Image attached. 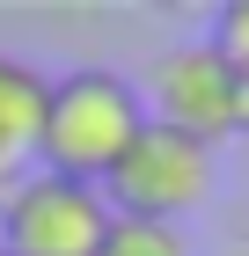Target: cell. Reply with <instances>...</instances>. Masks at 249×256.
I'll return each instance as SVG.
<instances>
[{
  "mask_svg": "<svg viewBox=\"0 0 249 256\" xmlns=\"http://www.w3.org/2000/svg\"><path fill=\"white\" fill-rule=\"evenodd\" d=\"M103 256H191V242L176 227H161V220H110Z\"/></svg>",
  "mask_w": 249,
  "mask_h": 256,
  "instance_id": "6",
  "label": "cell"
},
{
  "mask_svg": "<svg viewBox=\"0 0 249 256\" xmlns=\"http://www.w3.org/2000/svg\"><path fill=\"white\" fill-rule=\"evenodd\" d=\"M242 242H249V227H242Z\"/></svg>",
  "mask_w": 249,
  "mask_h": 256,
  "instance_id": "9",
  "label": "cell"
},
{
  "mask_svg": "<svg viewBox=\"0 0 249 256\" xmlns=\"http://www.w3.org/2000/svg\"><path fill=\"white\" fill-rule=\"evenodd\" d=\"M147 132V102L125 74L110 66H81V74H59L44 80V124H37V161L44 176H66V183H96L110 176L125 146Z\"/></svg>",
  "mask_w": 249,
  "mask_h": 256,
  "instance_id": "1",
  "label": "cell"
},
{
  "mask_svg": "<svg viewBox=\"0 0 249 256\" xmlns=\"http://www.w3.org/2000/svg\"><path fill=\"white\" fill-rule=\"evenodd\" d=\"M110 205L96 183H66V176H30L0 198V256H103L110 234Z\"/></svg>",
  "mask_w": 249,
  "mask_h": 256,
  "instance_id": "3",
  "label": "cell"
},
{
  "mask_svg": "<svg viewBox=\"0 0 249 256\" xmlns=\"http://www.w3.org/2000/svg\"><path fill=\"white\" fill-rule=\"evenodd\" d=\"M147 96H154V124H169V132H183V139L220 146V139L234 132V66L220 59L205 37L161 52L154 74H147Z\"/></svg>",
  "mask_w": 249,
  "mask_h": 256,
  "instance_id": "4",
  "label": "cell"
},
{
  "mask_svg": "<svg viewBox=\"0 0 249 256\" xmlns=\"http://www.w3.org/2000/svg\"><path fill=\"white\" fill-rule=\"evenodd\" d=\"M205 190H212V146L169 132L154 118L125 146V161L103 176V205L117 220H161V227H176L191 205H205Z\"/></svg>",
  "mask_w": 249,
  "mask_h": 256,
  "instance_id": "2",
  "label": "cell"
},
{
  "mask_svg": "<svg viewBox=\"0 0 249 256\" xmlns=\"http://www.w3.org/2000/svg\"><path fill=\"white\" fill-rule=\"evenodd\" d=\"M37 124H44V74L0 52V198L37 168Z\"/></svg>",
  "mask_w": 249,
  "mask_h": 256,
  "instance_id": "5",
  "label": "cell"
},
{
  "mask_svg": "<svg viewBox=\"0 0 249 256\" xmlns=\"http://www.w3.org/2000/svg\"><path fill=\"white\" fill-rule=\"evenodd\" d=\"M234 132H249V74H234Z\"/></svg>",
  "mask_w": 249,
  "mask_h": 256,
  "instance_id": "8",
  "label": "cell"
},
{
  "mask_svg": "<svg viewBox=\"0 0 249 256\" xmlns=\"http://www.w3.org/2000/svg\"><path fill=\"white\" fill-rule=\"evenodd\" d=\"M205 44L234 66V74H249V0H227V8H220V22H212Z\"/></svg>",
  "mask_w": 249,
  "mask_h": 256,
  "instance_id": "7",
  "label": "cell"
}]
</instances>
